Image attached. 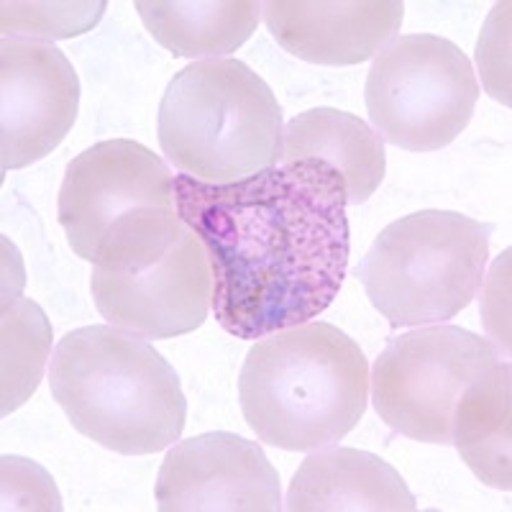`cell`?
Returning <instances> with one entry per match:
<instances>
[{
	"label": "cell",
	"mask_w": 512,
	"mask_h": 512,
	"mask_svg": "<svg viewBox=\"0 0 512 512\" xmlns=\"http://www.w3.org/2000/svg\"><path fill=\"white\" fill-rule=\"evenodd\" d=\"M175 205L208 251L210 310L231 336L256 341L303 326L341 292L349 195L328 162H280L231 185L177 175Z\"/></svg>",
	"instance_id": "cell-1"
},
{
	"label": "cell",
	"mask_w": 512,
	"mask_h": 512,
	"mask_svg": "<svg viewBox=\"0 0 512 512\" xmlns=\"http://www.w3.org/2000/svg\"><path fill=\"white\" fill-rule=\"evenodd\" d=\"M241 413L256 438L285 451H318L367 413L369 364L354 338L323 320L256 341L239 374Z\"/></svg>",
	"instance_id": "cell-2"
},
{
	"label": "cell",
	"mask_w": 512,
	"mask_h": 512,
	"mask_svg": "<svg viewBox=\"0 0 512 512\" xmlns=\"http://www.w3.org/2000/svg\"><path fill=\"white\" fill-rule=\"evenodd\" d=\"M49 387L72 428L116 454H157L185 431L187 400L172 364L146 338L111 323L59 341Z\"/></svg>",
	"instance_id": "cell-3"
},
{
	"label": "cell",
	"mask_w": 512,
	"mask_h": 512,
	"mask_svg": "<svg viewBox=\"0 0 512 512\" xmlns=\"http://www.w3.org/2000/svg\"><path fill=\"white\" fill-rule=\"evenodd\" d=\"M157 134L182 175L231 185L280 164L282 108L241 59H200L169 80Z\"/></svg>",
	"instance_id": "cell-4"
},
{
	"label": "cell",
	"mask_w": 512,
	"mask_h": 512,
	"mask_svg": "<svg viewBox=\"0 0 512 512\" xmlns=\"http://www.w3.org/2000/svg\"><path fill=\"white\" fill-rule=\"evenodd\" d=\"M492 228L456 210H420L379 233L356 280L392 328L436 326L484 285Z\"/></svg>",
	"instance_id": "cell-5"
},
{
	"label": "cell",
	"mask_w": 512,
	"mask_h": 512,
	"mask_svg": "<svg viewBox=\"0 0 512 512\" xmlns=\"http://www.w3.org/2000/svg\"><path fill=\"white\" fill-rule=\"evenodd\" d=\"M364 98L382 141L405 152H438L472 121L479 82L454 41L408 34L374 57Z\"/></svg>",
	"instance_id": "cell-6"
},
{
	"label": "cell",
	"mask_w": 512,
	"mask_h": 512,
	"mask_svg": "<svg viewBox=\"0 0 512 512\" xmlns=\"http://www.w3.org/2000/svg\"><path fill=\"white\" fill-rule=\"evenodd\" d=\"M500 361L492 341L459 326H418L395 336L372 369V402L392 431L451 446L456 400Z\"/></svg>",
	"instance_id": "cell-7"
},
{
	"label": "cell",
	"mask_w": 512,
	"mask_h": 512,
	"mask_svg": "<svg viewBox=\"0 0 512 512\" xmlns=\"http://www.w3.org/2000/svg\"><path fill=\"white\" fill-rule=\"evenodd\" d=\"M175 210V177L164 159L128 139L100 141L77 154L57 200L59 226L90 264L128 231Z\"/></svg>",
	"instance_id": "cell-8"
},
{
	"label": "cell",
	"mask_w": 512,
	"mask_h": 512,
	"mask_svg": "<svg viewBox=\"0 0 512 512\" xmlns=\"http://www.w3.org/2000/svg\"><path fill=\"white\" fill-rule=\"evenodd\" d=\"M90 292L111 326L141 338L167 341L200 328L210 313L213 277L208 251L187 223L154 249L123 267H93Z\"/></svg>",
	"instance_id": "cell-9"
},
{
	"label": "cell",
	"mask_w": 512,
	"mask_h": 512,
	"mask_svg": "<svg viewBox=\"0 0 512 512\" xmlns=\"http://www.w3.org/2000/svg\"><path fill=\"white\" fill-rule=\"evenodd\" d=\"M80 108V80L49 41L0 44V136L3 172L39 162L70 134Z\"/></svg>",
	"instance_id": "cell-10"
},
{
	"label": "cell",
	"mask_w": 512,
	"mask_h": 512,
	"mask_svg": "<svg viewBox=\"0 0 512 512\" xmlns=\"http://www.w3.org/2000/svg\"><path fill=\"white\" fill-rule=\"evenodd\" d=\"M162 512H280V474L256 441L203 433L169 448L157 474Z\"/></svg>",
	"instance_id": "cell-11"
},
{
	"label": "cell",
	"mask_w": 512,
	"mask_h": 512,
	"mask_svg": "<svg viewBox=\"0 0 512 512\" xmlns=\"http://www.w3.org/2000/svg\"><path fill=\"white\" fill-rule=\"evenodd\" d=\"M269 34L292 57L313 64L349 67L377 57L395 39L405 18L400 0H351V3H262Z\"/></svg>",
	"instance_id": "cell-12"
},
{
	"label": "cell",
	"mask_w": 512,
	"mask_h": 512,
	"mask_svg": "<svg viewBox=\"0 0 512 512\" xmlns=\"http://www.w3.org/2000/svg\"><path fill=\"white\" fill-rule=\"evenodd\" d=\"M290 512H413L415 495L395 466L359 448H318L287 489Z\"/></svg>",
	"instance_id": "cell-13"
},
{
	"label": "cell",
	"mask_w": 512,
	"mask_h": 512,
	"mask_svg": "<svg viewBox=\"0 0 512 512\" xmlns=\"http://www.w3.org/2000/svg\"><path fill=\"white\" fill-rule=\"evenodd\" d=\"M320 159L341 172L349 205L372 198L387 172L382 136L359 116L336 108H313L282 128V159Z\"/></svg>",
	"instance_id": "cell-14"
},
{
	"label": "cell",
	"mask_w": 512,
	"mask_h": 512,
	"mask_svg": "<svg viewBox=\"0 0 512 512\" xmlns=\"http://www.w3.org/2000/svg\"><path fill=\"white\" fill-rule=\"evenodd\" d=\"M512 369L497 361L474 379L456 400L451 420V443L461 461L487 487L510 492V441H512Z\"/></svg>",
	"instance_id": "cell-15"
},
{
	"label": "cell",
	"mask_w": 512,
	"mask_h": 512,
	"mask_svg": "<svg viewBox=\"0 0 512 512\" xmlns=\"http://www.w3.org/2000/svg\"><path fill=\"white\" fill-rule=\"evenodd\" d=\"M146 31L175 57L218 59L249 39L259 24L262 3L254 0H139L136 3Z\"/></svg>",
	"instance_id": "cell-16"
},
{
	"label": "cell",
	"mask_w": 512,
	"mask_h": 512,
	"mask_svg": "<svg viewBox=\"0 0 512 512\" xmlns=\"http://www.w3.org/2000/svg\"><path fill=\"white\" fill-rule=\"evenodd\" d=\"M3 415L13 413L39 387L52 349V326L44 310L21 295L3 297Z\"/></svg>",
	"instance_id": "cell-17"
},
{
	"label": "cell",
	"mask_w": 512,
	"mask_h": 512,
	"mask_svg": "<svg viewBox=\"0 0 512 512\" xmlns=\"http://www.w3.org/2000/svg\"><path fill=\"white\" fill-rule=\"evenodd\" d=\"M108 3H3L0 31L3 39L49 41L72 39L103 18Z\"/></svg>",
	"instance_id": "cell-18"
},
{
	"label": "cell",
	"mask_w": 512,
	"mask_h": 512,
	"mask_svg": "<svg viewBox=\"0 0 512 512\" xmlns=\"http://www.w3.org/2000/svg\"><path fill=\"white\" fill-rule=\"evenodd\" d=\"M510 3H497L477 44V62L484 88L500 103L510 105Z\"/></svg>",
	"instance_id": "cell-19"
}]
</instances>
